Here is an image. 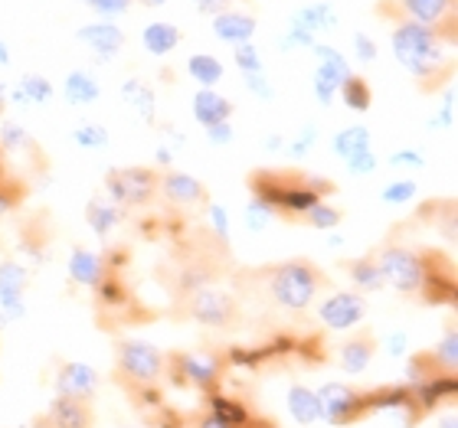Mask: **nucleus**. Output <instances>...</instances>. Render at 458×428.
Returning <instances> with one entry per match:
<instances>
[{"label":"nucleus","instance_id":"nucleus-1","mask_svg":"<svg viewBox=\"0 0 458 428\" xmlns=\"http://www.w3.org/2000/svg\"><path fill=\"white\" fill-rule=\"evenodd\" d=\"M393 53L400 66L420 82H432L445 72V53H442V33L412 20H400L393 29Z\"/></svg>","mask_w":458,"mask_h":428},{"label":"nucleus","instance_id":"nucleus-2","mask_svg":"<svg viewBox=\"0 0 458 428\" xmlns=\"http://www.w3.org/2000/svg\"><path fill=\"white\" fill-rule=\"evenodd\" d=\"M325 285L327 281L321 275V268L305 262V258L282 262L268 272V298L285 311H308Z\"/></svg>","mask_w":458,"mask_h":428},{"label":"nucleus","instance_id":"nucleus-3","mask_svg":"<svg viewBox=\"0 0 458 428\" xmlns=\"http://www.w3.org/2000/svg\"><path fill=\"white\" fill-rule=\"evenodd\" d=\"M167 370V353L148 340H118L114 343V373L124 390L131 386H161Z\"/></svg>","mask_w":458,"mask_h":428},{"label":"nucleus","instance_id":"nucleus-4","mask_svg":"<svg viewBox=\"0 0 458 428\" xmlns=\"http://www.w3.org/2000/svg\"><path fill=\"white\" fill-rule=\"evenodd\" d=\"M229 357H220V353H171L167 357V370L164 376H171L174 386H191V390L210 396L223 386V373H226Z\"/></svg>","mask_w":458,"mask_h":428},{"label":"nucleus","instance_id":"nucleus-5","mask_svg":"<svg viewBox=\"0 0 458 428\" xmlns=\"http://www.w3.org/2000/svg\"><path fill=\"white\" fill-rule=\"evenodd\" d=\"M377 268L383 275V285H390L400 295H420L422 281H426V256L412 252L406 246H383L373 256Z\"/></svg>","mask_w":458,"mask_h":428},{"label":"nucleus","instance_id":"nucleus-6","mask_svg":"<svg viewBox=\"0 0 458 428\" xmlns=\"http://www.w3.org/2000/svg\"><path fill=\"white\" fill-rule=\"evenodd\" d=\"M318 392V402H321V419L327 425L347 428L357 425L370 415L367 409V392H360L357 386H347V382H325Z\"/></svg>","mask_w":458,"mask_h":428},{"label":"nucleus","instance_id":"nucleus-7","mask_svg":"<svg viewBox=\"0 0 458 428\" xmlns=\"http://www.w3.org/2000/svg\"><path fill=\"white\" fill-rule=\"evenodd\" d=\"M106 190L114 206H144L157 193V171L154 167H114L106 177Z\"/></svg>","mask_w":458,"mask_h":428},{"label":"nucleus","instance_id":"nucleus-8","mask_svg":"<svg viewBox=\"0 0 458 428\" xmlns=\"http://www.w3.org/2000/svg\"><path fill=\"white\" fill-rule=\"evenodd\" d=\"M187 317L203 327H233L239 321V301L223 288L203 285L187 295Z\"/></svg>","mask_w":458,"mask_h":428},{"label":"nucleus","instance_id":"nucleus-9","mask_svg":"<svg viewBox=\"0 0 458 428\" xmlns=\"http://www.w3.org/2000/svg\"><path fill=\"white\" fill-rule=\"evenodd\" d=\"M318 317L327 331H351L367 317V298L357 291H335L318 305Z\"/></svg>","mask_w":458,"mask_h":428},{"label":"nucleus","instance_id":"nucleus-10","mask_svg":"<svg viewBox=\"0 0 458 428\" xmlns=\"http://www.w3.org/2000/svg\"><path fill=\"white\" fill-rule=\"evenodd\" d=\"M56 396H66V399H82L92 402V396L98 392V373L89 366V363H63L56 373Z\"/></svg>","mask_w":458,"mask_h":428},{"label":"nucleus","instance_id":"nucleus-11","mask_svg":"<svg viewBox=\"0 0 458 428\" xmlns=\"http://www.w3.org/2000/svg\"><path fill=\"white\" fill-rule=\"evenodd\" d=\"M157 193L164 200L174 203V206H197V203H207V187H203L197 177L181 171H167L157 177Z\"/></svg>","mask_w":458,"mask_h":428},{"label":"nucleus","instance_id":"nucleus-12","mask_svg":"<svg viewBox=\"0 0 458 428\" xmlns=\"http://www.w3.org/2000/svg\"><path fill=\"white\" fill-rule=\"evenodd\" d=\"M43 425L47 428H96V412H92V402L56 396V399L49 402L47 415H43Z\"/></svg>","mask_w":458,"mask_h":428},{"label":"nucleus","instance_id":"nucleus-13","mask_svg":"<svg viewBox=\"0 0 458 428\" xmlns=\"http://www.w3.org/2000/svg\"><path fill=\"white\" fill-rule=\"evenodd\" d=\"M377 337H373L370 331H360L353 333V337H347V340L337 347V366H341L344 373H351V376H360L367 366L373 363V357H377Z\"/></svg>","mask_w":458,"mask_h":428},{"label":"nucleus","instance_id":"nucleus-14","mask_svg":"<svg viewBox=\"0 0 458 428\" xmlns=\"http://www.w3.org/2000/svg\"><path fill=\"white\" fill-rule=\"evenodd\" d=\"M318 56V69H315V82H321V86L335 88V92H341V86L347 82V79L353 76L351 63L337 53L335 46H321V43H315V49H311Z\"/></svg>","mask_w":458,"mask_h":428},{"label":"nucleus","instance_id":"nucleus-15","mask_svg":"<svg viewBox=\"0 0 458 428\" xmlns=\"http://www.w3.org/2000/svg\"><path fill=\"white\" fill-rule=\"evenodd\" d=\"M79 43L86 49H92L96 56H102V59H108V56H114L118 49L124 46V33L114 23H86V27H79Z\"/></svg>","mask_w":458,"mask_h":428},{"label":"nucleus","instance_id":"nucleus-16","mask_svg":"<svg viewBox=\"0 0 458 428\" xmlns=\"http://www.w3.org/2000/svg\"><path fill=\"white\" fill-rule=\"evenodd\" d=\"M213 33H216V39L229 43V46H242L256 33V17L236 13V10H223V13L213 17Z\"/></svg>","mask_w":458,"mask_h":428},{"label":"nucleus","instance_id":"nucleus-17","mask_svg":"<svg viewBox=\"0 0 458 428\" xmlns=\"http://www.w3.org/2000/svg\"><path fill=\"white\" fill-rule=\"evenodd\" d=\"M207 406H210V415H216V419L223 422V425H229V428H246V425H252V409H249L246 402L242 399H236V396H226L223 390H216V392H210L207 396Z\"/></svg>","mask_w":458,"mask_h":428},{"label":"nucleus","instance_id":"nucleus-18","mask_svg":"<svg viewBox=\"0 0 458 428\" xmlns=\"http://www.w3.org/2000/svg\"><path fill=\"white\" fill-rule=\"evenodd\" d=\"M288 415L298 422V425H315V422H321V402H318V392L311 390V386H305V382H292L288 386Z\"/></svg>","mask_w":458,"mask_h":428},{"label":"nucleus","instance_id":"nucleus-19","mask_svg":"<svg viewBox=\"0 0 458 428\" xmlns=\"http://www.w3.org/2000/svg\"><path fill=\"white\" fill-rule=\"evenodd\" d=\"M193 108V118L203 124V128H213V124H223L229 122V114H233V102L220 92H213V88H200L191 102Z\"/></svg>","mask_w":458,"mask_h":428},{"label":"nucleus","instance_id":"nucleus-20","mask_svg":"<svg viewBox=\"0 0 458 428\" xmlns=\"http://www.w3.org/2000/svg\"><path fill=\"white\" fill-rule=\"evenodd\" d=\"M69 278L82 288H96L106 278V262L92 248H72V256H69Z\"/></svg>","mask_w":458,"mask_h":428},{"label":"nucleus","instance_id":"nucleus-21","mask_svg":"<svg viewBox=\"0 0 458 428\" xmlns=\"http://www.w3.org/2000/svg\"><path fill=\"white\" fill-rule=\"evenodd\" d=\"M403 10H406V20H412V23L439 29L452 17V0H403Z\"/></svg>","mask_w":458,"mask_h":428},{"label":"nucleus","instance_id":"nucleus-22","mask_svg":"<svg viewBox=\"0 0 458 428\" xmlns=\"http://www.w3.org/2000/svg\"><path fill=\"white\" fill-rule=\"evenodd\" d=\"M66 98L69 105H96L98 98H102V86H98V79L86 69H79V72H69L66 76Z\"/></svg>","mask_w":458,"mask_h":428},{"label":"nucleus","instance_id":"nucleus-23","mask_svg":"<svg viewBox=\"0 0 458 428\" xmlns=\"http://www.w3.org/2000/svg\"><path fill=\"white\" fill-rule=\"evenodd\" d=\"M49 98H53V86H49V79L37 76V72H27L10 92V102H17V105H47Z\"/></svg>","mask_w":458,"mask_h":428},{"label":"nucleus","instance_id":"nucleus-24","mask_svg":"<svg viewBox=\"0 0 458 428\" xmlns=\"http://www.w3.org/2000/svg\"><path fill=\"white\" fill-rule=\"evenodd\" d=\"M335 154L341 161H351L357 154L370 151L373 147V138H370V128H363V124H351V128H344V131L335 134Z\"/></svg>","mask_w":458,"mask_h":428},{"label":"nucleus","instance_id":"nucleus-25","mask_svg":"<svg viewBox=\"0 0 458 428\" xmlns=\"http://www.w3.org/2000/svg\"><path fill=\"white\" fill-rule=\"evenodd\" d=\"M141 43L151 56H167L181 43V29L174 27V23H148L141 33Z\"/></svg>","mask_w":458,"mask_h":428},{"label":"nucleus","instance_id":"nucleus-26","mask_svg":"<svg viewBox=\"0 0 458 428\" xmlns=\"http://www.w3.org/2000/svg\"><path fill=\"white\" fill-rule=\"evenodd\" d=\"M86 222L98 239H106L108 232H114L118 222H122V206H114V203H108V200H89Z\"/></svg>","mask_w":458,"mask_h":428},{"label":"nucleus","instance_id":"nucleus-27","mask_svg":"<svg viewBox=\"0 0 458 428\" xmlns=\"http://www.w3.org/2000/svg\"><path fill=\"white\" fill-rule=\"evenodd\" d=\"M292 27H301L308 33H331L337 27V13L335 7H327V4H311V7L298 10L295 17H292Z\"/></svg>","mask_w":458,"mask_h":428},{"label":"nucleus","instance_id":"nucleus-28","mask_svg":"<svg viewBox=\"0 0 458 428\" xmlns=\"http://www.w3.org/2000/svg\"><path fill=\"white\" fill-rule=\"evenodd\" d=\"M122 98L134 112L141 114L144 122H154V114H157V105H154V88L144 82V79H128L122 86Z\"/></svg>","mask_w":458,"mask_h":428},{"label":"nucleus","instance_id":"nucleus-29","mask_svg":"<svg viewBox=\"0 0 458 428\" xmlns=\"http://www.w3.org/2000/svg\"><path fill=\"white\" fill-rule=\"evenodd\" d=\"M429 357H432V363H436V370H439L442 376H455L458 373V331H455V323H449L445 337L432 347Z\"/></svg>","mask_w":458,"mask_h":428},{"label":"nucleus","instance_id":"nucleus-30","mask_svg":"<svg viewBox=\"0 0 458 428\" xmlns=\"http://www.w3.org/2000/svg\"><path fill=\"white\" fill-rule=\"evenodd\" d=\"M96 305L102 307V311H122L124 305H128V291H124V281L114 272H106V278L98 281L96 288Z\"/></svg>","mask_w":458,"mask_h":428},{"label":"nucleus","instance_id":"nucleus-31","mask_svg":"<svg viewBox=\"0 0 458 428\" xmlns=\"http://www.w3.org/2000/svg\"><path fill=\"white\" fill-rule=\"evenodd\" d=\"M347 275H351L353 288H357V295H367V291H380V288H386V285H383L380 268H377V262H373V256L351 262V265H347Z\"/></svg>","mask_w":458,"mask_h":428},{"label":"nucleus","instance_id":"nucleus-32","mask_svg":"<svg viewBox=\"0 0 458 428\" xmlns=\"http://www.w3.org/2000/svg\"><path fill=\"white\" fill-rule=\"evenodd\" d=\"M187 72H191V79L200 82V88H213L223 79V63L210 53H193L187 59Z\"/></svg>","mask_w":458,"mask_h":428},{"label":"nucleus","instance_id":"nucleus-33","mask_svg":"<svg viewBox=\"0 0 458 428\" xmlns=\"http://www.w3.org/2000/svg\"><path fill=\"white\" fill-rule=\"evenodd\" d=\"M337 96H341V102L347 108H351V112H367V108L373 105L370 82H367V79H360V76H351V79H347Z\"/></svg>","mask_w":458,"mask_h":428},{"label":"nucleus","instance_id":"nucleus-34","mask_svg":"<svg viewBox=\"0 0 458 428\" xmlns=\"http://www.w3.org/2000/svg\"><path fill=\"white\" fill-rule=\"evenodd\" d=\"M27 288H30V268L20 265L17 258H4V262H0V291L23 295Z\"/></svg>","mask_w":458,"mask_h":428},{"label":"nucleus","instance_id":"nucleus-35","mask_svg":"<svg viewBox=\"0 0 458 428\" xmlns=\"http://www.w3.org/2000/svg\"><path fill=\"white\" fill-rule=\"evenodd\" d=\"M72 141H76L82 151H106L108 144H112V134H108V128H102V124L86 122L72 131Z\"/></svg>","mask_w":458,"mask_h":428},{"label":"nucleus","instance_id":"nucleus-36","mask_svg":"<svg viewBox=\"0 0 458 428\" xmlns=\"http://www.w3.org/2000/svg\"><path fill=\"white\" fill-rule=\"evenodd\" d=\"M233 63L239 66V72H242V76H252V72H266V66H262V53H259L252 43L233 46Z\"/></svg>","mask_w":458,"mask_h":428},{"label":"nucleus","instance_id":"nucleus-37","mask_svg":"<svg viewBox=\"0 0 458 428\" xmlns=\"http://www.w3.org/2000/svg\"><path fill=\"white\" fill-rule=\"evenodd\" d=\"M0 144L7 151H30L33 147V138L27 134V128H20L17 122H4L0 124Z\"/></svg>","mask_w":458,"mask_h":428},{"label":"nucleus","instance_id":"nucleus-38","mask_svg":"<svg viewBox=\"0 0 458 428\" xmlns=\"http://www.w3.org/2000/svg\"><path fill=\"white\" fill-rule=\"evenodd\" d=\"M305 219H308V226H315V229H337V222H341V210L321 200L318 206H311V210L305 213Z\"/></svg>","mask_w":458,"mask_h":428},{"label":"nucleus","instance_id":"nucleus-39","mask_svg":"<svg viewBox=\"0 0 458 428\" xmlns=\"http://www.w3.org/2000/svg\"><path fill=\"white\" fill-rule=\"evenodd\" d=\"M272 219H276V210H272L268 203L256 200V197L246 203V226L252 229V232H262V229H266Z\"/></svg>","mask_w":458,"mask_h":428},{"label":"nucleus","instance_id":"nucleus-40","mask_svg":"<svg viewBox=\"0 0 458 428\" xmlns=\"http://www.w3.org/2000/svg\"><path fill=\"white\" fill-rule=\"evenodd\" d=\"M27 315V301L23 295H7V291H0V327H10L13 321Z\"/></svg>","mask_w":458,"mask_h":428},{"label":"nucleus","instance_id":"nucleus-41","mask_svg":"<svg viewBox=\"0 0 458 428\" xmlns=\"http://www.w3.org/2000/svg\"><path fill=\"white\" fill-rule=\"evenodd\" d=\"M416 193H420L416 180H396V183H390V187H383V203L400 206V203H410Z\"/></svg>","mask_w":458,"mask_h":428},{"label":"nucleus","instance_id":"nucleus-42","mask_svg":"<svg viewBox=\"0 0 458 428\" xmlns=\"http://www.w3.org/2000/svg\"><path fill=\"white\" fill-rule=\"evenodd\" d=\"M278 49L282 53H292V49H315V33H308L301 27H288V33L278 39Z\"/></svg>","mask_w":458,"mask_h":428},{"label":"nucleus","instance_id":"nucleus-43","mask_svg":"<svg viewBox=\"0 0 458 428\" xmlns=\"http://www.w3.org/2000/svg\"><path fill=\"white\" fill-rule=\"evenodd\" d=\"M315 141H318V128L315 124H305V128L298 131L295 141L288 144V154H292V157H308L311 147H315Z\"/></svg>","mask_w":458,"mask_h":428},{"label":"nucleus","instance_id":"nucleus-44","mask_svg":"<svg viewBox=\"0 0 458 428\" xmlns=\"http://www.w3.org/2000/svg\"><path fill=\"white\" fill-rule=\"evenodd\" d=\"M344 164H347V171H351L353 177H370V173L380 167V157H377L370 147V151L357 154V157H351V161H344Z\"/></svg>","mask_w":458,"mask_h":428},{"label":"nucleus","instance_id":"nucleus-45","mask_svg":"<svg viewBox=\"0 0 458 428\" xmlns=\"http://www.w3.org/2000/svg\"><path fill=\"white\" fill-rule=\"evenodd\" d=\"M86 4L96 10V13L106 20V23H112L114 17H122L124 10H128V4H131V0H86Z\"/></svg>","mask_w":458,"mask_h":428},{"label":"nucleus","instance_id":"nucleus-46","mask_svg":"<svg viewBox=\"0 0 458 428\" xmlns=\"http://www.w3.org/2000/svg\"><path fill=\"white\" fill-rule=\"evenodd\" d=\"M242 82H246L249 92H252L256 98H262V102H272V98H276V92H272V82L266 79V72H252V76H242Z\"/></svg>","mask_w":458,"mask_h":428},{"label":"nucleus","instance_id":"nucleus-47","mask_svg":"<svg viewBox=\"0 0 458 428\" xmlns=\"http://www.w3.org/2000/svg\"><path fill=\"white\" fill-rule=\"evenodd\" d=\"M390 167H406V171H422V167H426V157H422V151H412V147H406V151L390 154Z\"/></svg>","mask_w":458,"mask_h":428},{"label":"nucleus","instance_id":"nucleus-48","mask_svg":"<svg viewBox=\"0 0 458 428\" xmlns=\"http://www.w3.org/2000/svg\"><path fill=\"white\" fill-rule=\"evenodd\" d=\"M207 141H210L213 147H226V144L236 141V131H233V124L229 122L213 124V128H207Z\"/></svg>","mask_w":458,"mask_h":428},{"label":"nucleus","instance_id":"nucleus-49","mask_svg":"<svg viewBox=\"0 0 458 428\" xmlns=\"http://www.w3.org/2000/svg\"><path fill=\"white\" fill-rule=\"evenodd\" d=\"M17 200H23V187H13V183H0V219L7 216L10 210H13V206H17Z\"/></svg>","mask_w":458,"mask_h":428},{"label":"nucleus","instance_id":"nucleus-50","mask_svg":"<svg viewBox=\"0 0 458 428\" xmlns=\"http://www.w3.org/2000/svg\"><path fill=\"white\" fill-rule=\"evenodd\" d=\"M353 53H357V59L367 66V63H373V59H377V43H373L370 37L357 33V37H353Z\"/></svg>","mask_w":458,"mask_h":428},{"label":"nucleus","instance_id":"nucleus-51","mask_svg":"<svg viewBox=\"0 0 458 428\" xmlns=\"http://www.w3.org/2000/svg\"><path fill=\"white\" fill-rule=\"evenodd\" d=\"M210 222H213V232H216L220 239L229 236V216L220 203H210Z\"/></svg>","mask_w":458,"mask_h":428},{"label":"nucleus","instance_id":"nucleus-52","mask_svg":"<svg viewBox=\"0 0 458 428\" xmlns=\"http://www.w3.org/2000/svg\"><path fill=\"white\" fill-rule=\"evenodd\" d=\"M406 343H410V337H406V333L393 331L390 337H386V353H390V357H403V353H406Z\"/></svg>","mask_w":458,"mask_h":428},{"label":"nucleus","instance_id":"nucleus-53","mask_svg":"<svg viewBox=\"0 0 458 428\" xmlns=\"http://www.w3.org/2000/svg\"><path fill=\"white\" fill-rule=\"evenodd\" d=\"M315 82V79H311ZM335 88H327V86H321V82H315V98H318V105H325V108H331L335 105Z\"/></svg>","mask_w":458,"mask_h":428},{"label":"nucleus","instance_id":"nucleus-54","mask_svg":"<svg viewBox=\"0 0 458 428\" xmlns=\"http://www.w3.org/2000/svg\"><path fill=\"white\" fill-rule=\"evenodd\" d=\"M197 7H200V13H213V17H216V13H223L226 4H223V0H197Z\"/></svg>","mask_w":458,"mask_h":428},{"label":"nucleus","instance_id":"nucleus-55","mask_svg":"<svg viewBox=\"0 0 458 428\" xmlns=\"http://www.w3.org/2000/svg\"><path fill=\"white\" fill-rule=\"evenodd\" d=\"M171 157H174L171 147H157V164H164V167H167V164H171Z\"/></svg>","mask_w":458,"mask_h":428},{"label":"nucleus","instance_id":"nucleus-56","mask_svg":"<svg viewBox=\"0 0 458 428\" xmlns=\"http://www.w3.org/2000/svg\"><path fill=\"white\" fill-rule=\"evenodd\" d=\"M282 144H285V141H282V138H278V134H268V138H266V147H268V151H278V147H282Z\"/></svg>","mask_w":458,"mask_h":428},{"label":"nucleus","instance_id":"nucleus-57","mask_svg":"<svg viewBox=\"0 0 458 428\" xmlns=\"http://www.w3.org/2000/svg\"><path fill=\"white\" fill-rule=\"evenodd\" d=\"M4 66H10V49H7V43L0 39V69Z\"/></svg>","mask_w":458,"mask_h":428},{"label":"nucleus","instance_id":"nucleus-58","mask_svg":"<svg viewBox=\"0 0 458 428\" xmlns=\"http://www.w3.org/2000/svg\"><path fill=\"white\" fill-rule=\"evenodd\" d=\"M442 428H458V415H455V412H449V415L442 419Z\"/></svg>","mask_w":458,"mask_h":428},{"label":"nucleus","instance_id":"nucleus-59","mask_svg":"<svg viewBox=\"0 0 458 428\" xmlns=\"http://www.w3.org/2000/svg\"><path fill=\"white\" fill-rule=\"evenodd\" d=\"M7 86H4V82H0V112H4V105H7Z\"/></svg>","mask_w":458,"mask_h":428},{"label":"nucleus","instance_id":"nucleus-60","mask_svg":"<svg viewBox=\"0 0 458 428\" xmlns=\"http://www.w3.org/2000/svg\"><path fill=\"white\" fill-rule=\"evenodd\" d=\"M246 428H272V425H268V422H262V419L256 415V419H252V425H246Z\"/></svg>","mask_w":458,"mask_h":428},{"label":"nucleus","instance_id":"nucleus-61","mask_svg":"<svg viewBox=\"0 0 458 428\" xmlns=\"http://www.w3.org/2000/svg\"><path fill=\"white\" fill-rule=\"evenodd\" d=\"M141 4H148V7H161V4H167V0H141Z\"/></svg>","mask_w":458,"mask_h":428},{"label":"nucleus","instance_id":"nucleus-62","mask_svg":"<svg viewBox=\"0 0 458 428\" xmlns=\"http://www.w3.org/2000/svg\"><path fill=\"white\" fill-rule=\"evenodd\" d=\"M223 4H229V0H223Z\"/></svg>","mask_w":458,"mask_h":428}]
</instances>
